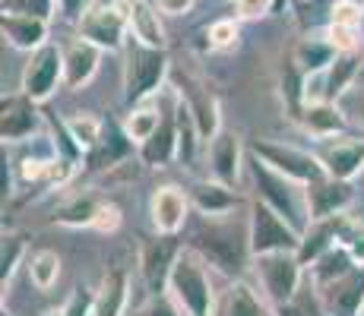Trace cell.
<instances>
[{"label": "cell", "mask_w": 364, "mask_h": 316, "mask_svg": "<svg viewBox=\"0 0 364 316\" xmlns=\"http://www.w3.org/2000/svg\"><path fill=\"white\" fill-rule=\"evenodd\" d=\"M60 86H64V48L48 41L45 48L29 54V60H26V67H23L19 89H23L32 102L45 104Z\"/></svg>", "instance_id": "9c48e42d"}, {"label": "cell", "mask_w": 364, "mask_h": 316, "mask_svg": "<svg viewBox=\"0 0 364 316\" xmlns=\"http://www.w3.org/2000/svg\"><path fill=\"white\" fill-rule=\"evenodd\" d=\"M323 171L336 180H355L364 171V136H333L314 146Z\"/></svg>", "instance_id": "7c38bea8"}, {"label": "cell", "mask_w": 364, "mask_h": 316, "mask_svg": "<svg viewBox=\"0 0 364 316\" xmlns=\"http://www.w3.org/2000/svg\"><path fill=\"white\" fill-rule=\"evenodd\" d=\"M29 259V253H26V241L16 234H6L4 237V247H0V285L6 288L13 276H16V269Z\"/></svg>", "instance_id": "836d02e7"}, {"label": "cell", "mask_w": 364, "mask_h": 316, "mask_svg": "<svg viewBox=\"0 0 364 316\" xmlns=\"http://www.w3.org/2000/svg\"><path fill=\"white\" fill-rule=\"evenodd\" d=\"M206 41H209V48H215V51H228V48L237 41V23L235 19H215V23L206 29Z\"/></svg>", "instance_id": "f35d334b"}, {"label": "cell", "mask_w": 364, "mask_h": 316, "mask_svg": "<svg viewBox=\"0 0 364 316\" xmlns=\"http://www.w3.org/2000/svg\"><path fill=\"white\" fill-rule=\"evenodd\" d=\"M247 174H250V180H254V200L276 209L298 234H304V231L311 228V209H307V187L304 184L279 174L276 168H269L263 158H257L254 152L247 156Z\"/></svg>", "instance_id": "7a4b0ae2"}, {"label": "cell", "mask_w": 364, "mask_h": 316, "mask_svg": "<svg viewBox=\"0 0 364 316\" xmlns=\"http://www.w3.org/2000/svg\"><path fill=\"white\" fill-rule=\"evenodd\" d=\"M276 0H235V16L237 19H263L272 13Z\"/></svg>", "instance_id": "60d3db41"}, {"label": "cell", "mask_w": 364, "mask_h": 316, "mask_svg": "<svg viewBox=\"0 0 364 316\" xmlns=\"http://www.w3.org/2000/svg\"><path fill=\"white\" fill-rule=\"evenodd\" d=\"M348 269H355V259L348 256V250L339 244V247L326 250L323 256L314 259V263L307 266V282L314 288H323V285L336 282V278H342Z\"/></svg>", "instance_id": "4dcf8cb0"}, {"label": "cell", "mask_w": 364, "mask_h": 316, "mask_svg": "<svg viewBox=\"0 0 364 316\" xmlns=\"http://www.w3.org/2000/svg\"><path fill=\"white\" fill-rule=\"evenodd\" d=\"M41 117L38 102H32L26 92L16 95H4V104H0V136H4V146H16V143H29V136H38Z\"/></svg>", "instance_id": "4fadbf2b"}, {"label": "cell", "mask_w": 364, "mask_h": 316, "mask_svg": "<svg viewBox=\"0 0 364 316\" xmlns=\"http://www.w3.org/2000/svg\"><path fill=\"white\" fill-rule=\"evenodd\" d=\"M269 316H276V313H272V310H269Z\"/></svg>", "instance_id": "681fc988"}, {"label": "cell", "mask_w": 364, "mask_h": 316, "mask_svg": "<svg viewBox=\"0 0 364 316\" xmlns=\"http://www.w3.org/2000/svg\"><path fill=\"white\" fill-rule=\"evenodd\" d=\"M130 304V276L127 269L114 266L105 272L102 285L95 288V316H124Z\"/></svg>", "instance_id": "d4e9b609"}, {"label": "cell", "mask_w": 364, "mask_h": 316, "mask_svg": "<svg viewBox=\"0 0 364 316\" xmlns=\"http://www.w3.org/2000/svg\"><path fill=\"white\" fill-rule=\"evenodd\" d=\"M168 294L187 316H213L219 291L213 288V278H209V263L197 250L191 247L181 250L178 263H174L171 276H168Z\"/></svg>", "instance_id": "277c9868"}, {"label": "cell", "mask_w": 364, "mask_h": 316, "mask_svg": "<svg viewBox=\"0 0 364 316\" xmlns=\"http://www.w3.org/2000/svg\"><path fill=\"white\" fill-rule=\"evenodd\" d=\"M203 152H206L209 178L219 180V184H228V187L241 184V174H244V168H247V156H244V143L237 133L219 130L206 143Z\"/></svg>", "instance_id": "8fae6325"}, {"label": "cell", "mask_w": 364, "mask_h": 316, "mask_svg": "<svg viewBox=\"0 0 364 316\" xmlns=\"http://www.w3.org/2000/svg\"><path fill=\"white\" fill-rule=\"evenodd\" d=\"M295 117H298V126L314 143L342 136V133L348 130V117H346V111L339 108V102H301Z\"/></svg>", "instance_id": "ac0fdd59"}, {"label": "cell", "mask_w": 364, "mask_h": 316, "mask_svg": "<svg viewBox=\"0 0 364 316\" xmlns=\"http://www.w3.org/2000/svg\"><path fill=\"white\" fill-rule=\"evenodd\" d=\"M272 307L266 304V298L257 291L250 282L235 278L215 294L213 316H269Z\"/></svg>", "instance_id": "44dd1931"}, {"label": "cell", "mask_w": 364, "mask_h": 316, "mask_svg": "<svg viewBox=\"0 0 364 316\" xmlns=\"http://www.w3.org/2000/svg\"><path fill=\"white\" fill-rule=\"evenodd\" d=\"M191 206L197 209L203 219H225V215H235V209L244 206V196L237 193V187L219 184V180H197L191 190Z\"/></svg>", "instance_id": "d6986e66"}, {"label": "cell", "mask_w": 364, "mask_h": 316, "mask_svg": "<svg viewBox=\"0 0 364 316\" xmlns=\"http://www.w3.org/2000/svg\"><path fill=\"white\" fill-rule=\"evenodd\" d=\"M193 0H159V10L165 13V16H184V13H191Z\"/></svg>", "instance_id": "7bdbcfd3"}, {"label": "cell", "mask_w": 364, "mask_h": 316, "mask_svg": "<svg viewBox=\"0 0 364 316\" xmlns=\"http://www.w3.org/2000/svg\"><path fill=\"white\" fill-rule=\"evenodd\" d=\"M171 76V60H168L165 48L143 45L139 38H127L124 48V102L143 104L152 95L165 89V80Z\"/></svg>", "instance_id": "3957f363"}, {"label": "cell", "mask_w": 364, "mask_h": 316, "mask_svg": "<svg viewBox=\"0 0 364 316\" xmlns=\"http://www.w3.org/2000/svg\"><path fill=\"white\" fill-rule=\"evenodd\" d=\"M339 58V51L333 48V41L323 35H307L295 45V54H291V63L301 70V76H317L326 73L330 63Z\"/></svg>", "instance_id": "484cf974"}, {"label": "cell", "mask_w": 364, "mask_h": 316, "mask_svg": "<svg viewBox=\"0 0 364 316\" xmlns=\"http://www.w3.org/2000/svg\"><path fill=\"white\" fill-rule=\"evenodd\" d=\"M330 26L361 32V4L358 0H336L333 10H330Z\"/></svg>", "instance_id": "d590c367"}, {"label": "cell", "mask_w": 364, "mask_h": 316, "mask_svg": "<svg viewBox=\"0 0 364 316\" xmlns=\"http://www.w3.org/2000/svg\"><path fill=\"white\" fill-rule=\"evenodd\" d=\"M250 152H254L257 158H263L269 168H276L279 174L298 180V184H304V187L314 184V180H320L326 174L314 149H298V146H289V143L257 139V143H250Z\"/></svg>", "instance_id": "ba28073f"}, {"label": "cell", "mask_w": 364, "mask_h": 316, "mask_svg": "<svg viewBox=\"0 0 364 316\" xmlns=\"http://www.w3.org/2000/svg\"><path fill=\"white\" fill-rule=\"evenodd\" d=\"M162 114H165V108L162 104H152V98L143 102V104H133V108L127 111V117H124L121 126H124V133L133 139L136 149L156 136V130L162 126Z\"/></svg>", "instance_id": "4316f807"}, {"label": "cell", "mask_w": 364, "mask_h": 316, "mask_svg": "<svg viewBox=\"0 0 364 316\" xmlns=\"http://www.w3.org/2000/svg\"><path fill=\"white\" fill-rule=\"evenodd\" d=\"M339 244L348 250V256L355 259V266H364V222H358V219H352V215H348Z\"/></svg>", "instance_id": "8d00e7d4"}, {"label": "cell", "mask_w": 364, "mask_h": 316, "mask_svg": "<svg viewBox=\"0 0 364 316\" xmlns=\"http://www.w3.org/2000/svg\"><path fill=\"white\" fill-rule=\"evenodd\" d=\"M99 60H102V48H95L92 41H86V38L76 35V38L64 48V86L67 89H82L95 76Z\"/></svg>", "instance_id": "7402d4cb"}, {"label": "cell", "mask_w": 364, "mask_h": 316, "mask_svg": "<svg viewBox=\"0 0 364 316\" xmlns=\"http://www.w3.org/2000/svg\"><path fill=\"white\" fill-rule=\"evenodd\" d=\"M41 316H64V310H48V313H41Z\"/></svg>", "instance_id": "bcb514c9"}, {"label": "cell", "mask_w": 364, "mask_h": 316, "mask_svg": "<svg viewBox=\"0 0 364 316\" xmlns=\"http://www.w3.org/2000/svg\"><path fill=\"white\" fill-rule=\"evenodd\" d=\"M127 19H130L133 38H139L143 45H152V48H165V29L159 23V13L146 0H133L127 6Z\"/></svg>", "instance_id": "f1b7e54d"}, {"label": "cell", "mask_w": 364, "mask_h": 316, "mask_svg": "<svg viewBox=\"0 0 364 316\" xmlns=\"http://www.w3.org/2000/svg\"><path fill=\"white\" fill-rule=\"evenodd\" d=\"M361 38H364V4H361Z\"/></svg>", "instance_id": "7dc6e473"}, {"label": "cell", "mask_w": 364, "mask_h": 316, "mask_svg": "<svg viewBox=\"0 0 364 316\" xmlns=\"http://www.w3.org/2000/svg\"><path fill=\"white\" fill-rule=\"evenodd\" d=\"M352 206H355L352 180H336V178H330V174H323L320 180L307 184V209H311V222L348 215Z\"/></svg>", "instance_id": "2e32d148"}, {"label": "cell", "mask_w": 364, "mask_h": 316, "mask_svg": "<svg viewBox=\"0 0 364 316\" xmlns=\"http://www.w3.org/2000/svg\"><path fill=\"white\" fill-rule=\"evenodd\" d=\"M174 89H178V95L184 98L187 111H191L193 124H197L203 143H209V139L215 136V133L222 130V111H219V102H215V95L209 92L206 86H200L197 80H191V76H174Z\"/></svg>", "instance_id": "5bb4252c"}, {"label": "cell", "mask_w": 364, "mask_h": 316, "mask_svg": "<svg viewBox=\"0 0 364 316\" xmlns=\"http://www.w3.org/2000/svg\"><path fill=\"white\" fill-rule=\"evenodd\" d=\"M0 29H4V38L10 41L13 48H19V51L35 54L38 48L48 45V19L4 13V19H0Z\"/></svg>", "instance_id": "cb8c5ba5"}, {"label": "cell", "mask_w": 364, "mask_h": 316, "mask_svg": "<svg viewBox=\"0 0 364 316\" xmlns=\"http://www.w3.org/2000/svg\"><path fill=\"white\" fill-rule=\"evenodd\" d=\"M323 304L326 316H361L364 310V266H355L348 269L342 278L323 285V288H314Z\"/></svg>", "instance_id": "9a60e30c"}, {"label": "cell", "mask_w": 364, "mask_h": 316, "mask_svg": "<svg viewBox=\"0 0 364 316\" xmlns=\"http://www.w3.org/2000/svg\"><path fill=\"white\" fill-rule=\"evenodd\" d=\"M102 202L105 200H99L95 193H76L54 212V222L64 224V228H92L95 219H99Z\"/></svg>", "instance_id": "83f0119b"}, {"label": "cell", "mask_w": 364, "mask_h": 316, "mask_svg": "<svg viewBox=\"0 0 364 316\" xmlns=\"http://www.w3.org/2000/svg\"><path fill=\"white\" fill-rule=\"evenodd\" d=\"M191 193L174 184L159 187L149 196V219L156 234H181V228L191 219Z\"/></svg>", "instance_id": "e0dca14e"}, {"label": "cell", "mask_w": 364, "mask_h": 316, "mask_svg": "<svg viewBox=\"0 0 364 316\" xmlns=\"http://www.w3.org/2000/svg\"><path fill=\"white\" fill-rule=\"evenodd\" d=\"M26 272H29V282L38 291H51L60 278V256L54 250H35L26 259Z\"/></svg>", "instance_id": "1f68e13d"}, {"label": "cell", "mask_w": 364, "mask_h": 316, "mask_svg": "<svg viewBox=\"0 0 364 316\" xmlns=\"http://www.w3.org/2000/svg\"><path fill=\"white\" fill-rule=\"evenodd\" d=\"M4 13H16V16H38L51 23L54 10H60V0H0Z\"/></svg>", "instance_id": "e575fe53"}, {"label": "cell", "mask_w": 364, "mask_h": 316, "mask_svg": "<svg viewBox=\"0 0 364 316\" xmlns=\"http://www.w3.org/2000/svg\"><path fill=\"white\" fill-rule=\"evenodd\" d=\"M136 316H187L184 310H181L178 304H174L171 294H149V300H146L143 307H139Z\"/></svg>", "instance_id": "ab89813d"}, {"label": "cell", "mask_w": 364, "mask_h": 316, "mask_svg": "<svg viewBox=\"0 0 364 316\" xmlns=\"http://www.w3.org/2000/svg\"><path fill=\"white\" fill-rule=\"evenodd\" d=\"M247 228H250V253L263 256V253H282L301 247V234L291 228L276 209H269L266 202L254 200L247 206Z\"/></svg>", "instance_id": "8992f818"}, {"label": "cell", "mask_w": 364, "mask_h": 316, "mask_svg": "<svg viewBox=\"0 0 364 316\" xmlns=\"http://www.w3.org/2000/svg\"><path fill=\"white\" fill-rule=\"evenodd\" d=\"M105 121H99L95 114H73V117H67V130H70V136L80 143V149L86 152V156H92L95 149H99V143L105 139Z\"/></svg>", "instance_id": "d6a6232c"}, {"label": "cell", "mask_w": 364, "mask_h": 316, "mask_svg": "<svg viewBox=\"0 0 364 316\" xmlns=\"http://www.w3.org/2000/svg\"><path fill=\"white\" fill-rule=\"evenodd\" d=\"M358 89H364V63H361V73H358Z\"/></svg>", "instance_id": "f6af8a7d"}, {"label": "cell", "mask_w": 364, "mask_h": 316, "mask_svg": "<svg viewBox=\"0 0 364 316\" xmlns=\"http://www.w3.org/2000/svg\"><path fill=\"white\" fill-rule=\"evenodd\" d=\"M0 316H13V313H6V310H0Z\"/></svg>", "instance_id": "c3c4849f"}, {"label": "cell", "mask_w": 364, "mask_h": 316, "mask_svg": "<svg viewBox=\"0 0 364 316\" xmlns=\"http://www.w3.org/2000/svg\"><path fill=\"white\" fill-rule=\"evenodd\" d=\"M181 250L184 247H181L178 234H156L152 241L143 244V250H139V276H143V285L149 294L168 291V276H171Z\"/></svg>", "instance_id": "30bf717a"}, {"label": "cell", "mask_w": 364, "mask_h": 316, "mask_svg": "<svg viewBox=\"0 0 364 316\" xmlns=\"http://www.w3.org/2000/svg\"><path fill=\"white\" fill-rule=\"evenodd\" d=\"M250 269H254L257 285H260V294L266 298V304H269V307H279V304L295 300L298 291L307 282V266L301 263V256L295 250L254 256Z\"/></svg>", "instance_id": "5b68a950"}, {"label": "cell", "mask_w": 364, "mask_h": 316, "mask_svg": "<svg viewBox=\"0 0 364 316\" xmlns=\"http://www.w3.org/2000/svg\"><path fill=\"white\" fill-rule=\"evenodd\" d=\"M187 247L197 250L213 269L225 272L228 278H241L244 269L254 263L247 222L237 224L232 215H225V219H203Z\"/></svg>", "instance_id": "6da1fadb"}, {"label": "cell", "mask_w": 364, "mask_h": 316, "mask_svg": "<svg viewBox=\"0 0 364 316\" xmlns=\"http://www.w3.org/2000/svg\"><path fill=\"white\" fill-rule=\"evenodd\" d=\"M80 38L92 41L102 51H124L130 38V19L121 6L111 4H92L80 19H76Z\"/></svg>", "instance_id": "52a82bcc"}, {"label": "cell", "mask_w": 364, "mask_h": 316, "mask_svg": "<svg viewBox=\"0 0 364 316\" xmlns=\"http://www.w3.org/2000/svg\"><path fill=\"white\" fill-rule=\"evenodd\" d=\"M92 228L102 231V234H111V231H117V228H121V209H117L114 202H102L99 219H95Z\"/></svg>", "instance_id": "b9f144b4"}, {"label": "cell", "mask_w": 364, "mask_h": 316, "mask_svg": "<svg viewBox=\"0 0 364 316\" xmlns=\"http://www.w3.org/2000/svg\"><path fill=\"white\" fill-rule=\"evenodd\" d=\"M348 215H336V219H320V222H311V228L301 234V247H298V256L304 266H311L314 259H320L326 250L339 247L342 241V228H346Z\"/></svg>", "instance_id": "603a6c76"}, {"label": "cell", "mask_w": 364, "mask_h": 316, "mask_svg": "<svg viewBox=\"0 0 364 316\" xmlns=\"http://www.w3.org/2000/svg\"><path fill=\"white\" fill-rule=\"evenodd\" d=\"M60 310H64V316H95V291L86 285H76Z\"/></svg>", "instance_id": "74e56055"}, {"label": "cell", "mask_w": 364, "mask_h": 316, "mask_svg": "<svg viewBox=\"0 0 364 316\" xmlns=\"http://www.w3.org/2000/svg\"><path fill=\"white\" fill-rule=\"evenodd\" d=\"M133 139L124 133L121 124H108L105 126V139L99 143V149L92 152L95 168H114V165H127V156H133Z\"/></svg>", "instance_id": "f546056e"}, {"label": "cell", "mask_w": 364, "mask_h": 316, "mask_svg": "<svg viewBox=\"0 0 364 316\" xmlns=\"http://www.w3.org/2000/svg\"><path fill=\"white\" fill-rule=\"evenodd\" d=\"M89 6H92L89 0H60V10H64L67 16H76V19H80L82 13L89 10Z\"/></svg>", "instance_id": "ee69618b"}, {"label": "cell", "mask_w": 364, "mask_h": 316, "mask_svg": "<svg viewBox=\"0 0 364 316\" xmlns=\"http://www.w3.org/2000/svg\"><path fill=\"white\" fill-rule=\"evenodd\" d=\"M136 156L146 168H165L178 158V92H174L171 104L165 108L162 126L156 130V136H152L149 143L139 146Z\"/></svg>", "instance_id": "ffe728a7"}]
</instances>
